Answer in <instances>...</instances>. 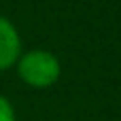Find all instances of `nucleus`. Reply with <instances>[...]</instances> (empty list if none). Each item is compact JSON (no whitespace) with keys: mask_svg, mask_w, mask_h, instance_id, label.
Wrapping results in <instances>:
<instances>
[{"mask_svg":"<svg viewBox=\"0 0 121 121\" xmlns=\"http://www.w3.org/2000/svg\"><path fill=\"white\" fill-rule=\"evenodd\" d=\"M17 77L32 89H47L57 83L62 77L60 60L47 49H30L21 51L19 60L15 62Z\"/></svg>","mask_w":121,"mask_h":121,"instance_id":"obj_1","label":"nucleus"},{"mask_svg":"<svg viewBox=\"0 0 121 121\" xmlns=\"http://www.w3.org/2000/svg\"><path fill=\"white\" fill-rule=\"evenodd\" d=\"M0 121H17L15 119V108L9 102V98H4L0 94Z\"/></svg>","mask_w":121,"mask_h":121,"instance_id":"obj_3","label":"nucleus"},{"mask_svg":"<svg viewBox=\"0 0 121 121\" xmlns=\"http://www.w3.org/2000/svg\"><path fill=\"white\" fill-rule=\"evenodd\" d=\"M21 55V36L11 19L0 15V72L15 66Z\"/></svg>","mask_w":121,"mask_h":121,"instance_id":"obj_2","label":"nucleus"}]
</instances>
